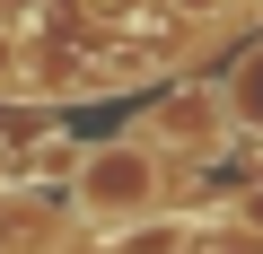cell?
<instances>
[{"mask_svg": "<svg viewBox=\"0 0 263 254\" xmlns=\"http://www.w3.org/2000/svg\"><path fill=\"white\" fill-rule=\"evenodd\" d=\"M9 62H18V44H9V35H0V79H9Z\"/></svg>", "mask_w": 263, "mask_h": 254, "instance_id": "8992f818", "label": "cell"}, {"mask_svg": "<svg viewBox=\"0 0 263 254\" xmlns=\"http://www.w3.org/2000/svg\"><path fill=\"white\" fill-rule=\"evenodd\" d=\"M193 237H202L193 219H167V210H158V219H132V228H114V254H184Z\"/></svg>", "mask_w": 263, "mask_h": 254, "instance_id": "3957f363", "label": "cell"}, {"mask_svg": "<svg viewBox=\"0 0 263 254\" xmlns=\"http://www.w3.org/2000/svg\"><path fill=\"white\" fill-rule=\"evenodd\" d=\"M176 9H202V18H219V9H237V0H176Z\"/></svg>", "mask_w": 263, "mask_h": 254, "instance_id": "5b68a950", "label": "cell"}, {"mask_svg": "<svg viewBox=\"0 0 263 254\" xmlns=\"http://www.w3.org/2000/svg\"><path fill=\"white\" fill-rule=\"evenodd\" d=\"M97 9H123V0H97Z\"/></svg>", "mask_w": 263, "mask_h": 254, "instance_id": "52a82bcc", "label": "cell"}, {"mask_svg": "<svg viewBox=\"0 0 263 254\" xmlns=\"http://www.w3.org/2000/svg\"><path fill=\"white\" fill-rule=\"evenodd\" d=\"M158 141L211 158V149L228 141V88H184L176 105H158V114H149V149H158Z\"/></svg>", "mask_w": 263, "mask_h": 254, "instance_id": "7a4b0ae2", "label": "cell"}, {"mask_svg": "<svg viewBox=\"0 0 263 254\" xmlns=\"http://www.w3.org/2000/svg\"><path fill=\"white\" fill-rule=\"evenodd\" d=\"M70 202L105 228H132V219H158L167 202V158L149 141H97L79 167H70Z\"/></svg>", "mask_w": 263, "mask_h": 254, "instance_id": "6da1fadb", "label": "cell"}, {"mask_svg": "<svg viewBox=\"0 0 263 254\" xmlns=\"http://www.w3.org/2000/svg\"><path fill=\"white\" fill-rule=\"evenodd\" d=\"M228 114L246 123V132H263V53H254V62L228 79Z\"/></svg>", "mask_w": 263, "mask_h": 254, "instance_id": "277c9868", "label": "cell"}]
</instances>
